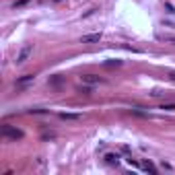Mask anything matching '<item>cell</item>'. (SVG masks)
I'll return each instance as SVG.
<instances>
[{
  "label": "cell",
  "mask_w": 175,
  "mask_h": 175,
  "mask_svg": "<svg viewBox=\"0 0 175 175\" xmlns=\"http://www.w3.org/2000/svg\"><path fill=\"white\" fill-rule=\"evenodd\" d=\"M2 136L9 140H21L23 138V132L17 130V128H12V126H9V124H4L2 126Z\"/></svg>",
  "instance_id": "obj_1"
},
{
  "label": "cell",
  "mask_w": 175,
  "mask_h": 175,
  "mask_svg": "<svg viewBox=\"0 0 175 175\" xmlns=\"http://www.w3.org/2000/svg\"><path fill=\"white\" fill-rule=\"evenodd\" d=\"M31 52H33V45H31V44L23 45V47H21V52H19V56H17V64H25L27 58L31 56Z\"/></svg>",
  "instance_id": "obj_2"
},
{
  "label": "cell",
  "mask_w": 175,
  "mask_h": 175,
  "mask_svg": "<svg viewBox=\"0 0 175 175\" xmlns=\"http://www.w3.org/2000/svg\"><path fill=\"white\" fill-rule=\"evenodd\" d=\"M80 80L85 82V85H99V82H103L101 76H97V74H82Z\"/></svg>",
  "instance_id": "obj_3"
},
{
  "label": "cell",
  "mask_w": 175,
  "mask_h": 175,
  "mask_svg": "<svg viewBox=\"0 0 175 175\" xmlns=\"http://www.w3.org/2000/svg\"><path fill=\"white\" fill-rule=\"evenodd\" d=\"M101 39V33H89L80 37V44H97Z\"/></svg>",
  "instance_id": "obj_4"
},
{
  "label": "cell",
  "mask_w": 175,
  "mask_h": 175,
  "mask_svg": "<svg viewBox=\"0 0 175 175\" xmlns=\"http://www.w3.org/2000/svg\"><path fill=\"white\" fill-rule=\"evenodd\" d=\"M105 161H107V163H109V165H117V163H120V155H117V152H107V155H105Z\"/></svg>",
  "instance_id": "obj_5"
},
{
  "label": "cell",
  "mask_w": 175,
  "mask_h": 175,
  "mask_svg": "<svg viewBox=\"0 0 175 175\" xmlns=\"http://www.w3.org/2000/svg\"><path fill=\"white\" fill-rule=\"evenodd\" d=\"M60 117H62V120H80V114H70V111H62Z\"/></svg>",
  "instance_id": "obj_6"
},
{
  "label": "cell",
  "mask_w": 175,
  "mask_h": 175,
  "mask_svg": "<svg viewBox=\"0 0 175 175\" xmlns=\"http://www.w3.org/2000/svg\"><path fill=\"white\" fill-rule=\"evenodd\" d=\"M159 109H165V111H175V103H163Z\"/></svg>",
  "instance_id": "obj_7"
},
{
  "label": "cell",
  "mask_w": 175,
  "mask_h": 175,
  "mask_svg": "<svg viewBox=\"0 0 175 175\" xmlns=\"http://www.w3.org/2000/svg\"><path fill=\"white\" fill-rule=\"evenodd\" d=\"M35 76L33 74H27V76H23V79H17V85H23V82H29V80H33Z\"/></svg>",
  "instance_id": "obj_8"
},
{
  "label": "cell",
  "mask_w": 175,
  "mask_h": 175,
  "mask_svg": "<svg viewBox=\"0 0 175 175\" xmlns=\"http://www.w3.org/2000/svg\"><path fill=\"white\" fill-rule=\"evenodd\" d=\"M142 169H144V171H150V173H157V169L150 165L149 161H146V163H142Z\"/></svg>",
  "instance_id": "obj_9"
},
{
  "label": "cell",
  "mask_w": 175,
  "mask_h": 175,
  "mask_svg": "<svg viewBox=\"0 0 175 175\" xmlns=\"http://www.w3.org/2000/svg\"><path fill=\"white\" fill-rule=\"evenodd\" d=\"M122 64V60H107L105 62V66H120Z\"/></svg>",
  "instance_id": "obj_10"
},
{
  "label": "cell",
  "mask_w": 175,
  "mask_h": 175,
  "mask_svg": "<svg viewBox=\"0 0 175 175\" xmlns=\"http://www.w3.org/2000/svg\"><path fill=\"white\" fill-rule=\"evenodd\" d=\"M31 114H47V109H41V107H35V109H29Z\"/></svg>",
  "instance_id": "obj_11"
},
{
  "label": "cell",
  "mask_w": 175,
  "mask_h": 175,
  "mask_svg": "<svg viewBox=\"0 0 175 175\" xmlns=\"http://www.w3.org/2000/svg\"><path fill=\"white\" fill-rule=\"evenodd\" d=\"M132 114H134V115H140V117H144V115H149V114H144V111H140L138 107H136V109H132Z\"/></svg>",
  "instance_id": "obj_12"
},
{
  "label": "cell",
  "mask_w": 175,
  "mask_h": 175,
  "mask_svg": "<svg viewBox=\"0 0 175 175\" xmlns=\"http://www.w3.org/2000/svg\"><path fill=\"white\" fill-rule=\"evenodd\" d=\"M165 6H167V12H175V9H173V4H171V2H167Z\"/></svg>",
  "instance_id": "obj_13"
},
{
  "label": "cell",
  "mask_w": 175,
  "mask_h": 175,
  "mask_svg": "<svg viewBox=\"0 0 175 175\" xmlns=\"http://www.w3.org/2000/svg\"><path fill=\"white\" fill-rule=\"evenodd\" d=\"M171 79H173V80H175V72H173V74H171Z\"/></svg>",
  "instance_id": "obj_14"
}]
</instances>
